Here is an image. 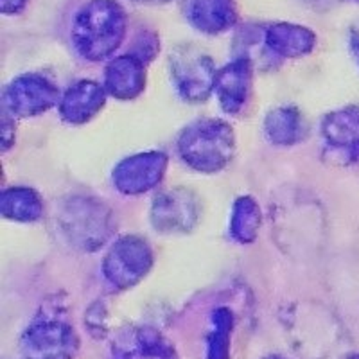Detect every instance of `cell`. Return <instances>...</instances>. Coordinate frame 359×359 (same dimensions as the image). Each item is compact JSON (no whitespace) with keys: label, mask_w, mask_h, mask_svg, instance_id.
<instances>
[{"label":"cell","mask_w":359,"mask_h":359,"mask_svg":"<svg viewBox=\"0 0 359 359\" xmlns=\"http://www.w3.org/2000/svg\"><path fill=\"white\" fill-rule=\"evenodd\" d=\"M126 29V11L117 0H88L74 18L70 38L79 56L102 62L121 47Z\"/></svg>","instance_id":"obj_1"},{"label":"cell","mask_w":359,"mask_h":359,"mask_svg":"<svg viewBox=\"0 0 359 359\" xmlns=\"http://www.w3.org/2000/svg\"><path fill=\"white\" fill-rule=\"evenodd\" d=\"M236 149L233 131L219 118H203L189 124L178 137V155L189 168L216 172L230 163Z\"/></svg>","instance_id":"obj_2"},{"label":"cell","mask_w":359,"mask_h":359,"mask_svg":"<svg viewBox=\"0 0 359 359\" xmlns=\"http://www.w3.org/2000/svg\"><path fill=\"white\" fill-rule=\"evenodd\" d=\"M79 338L57 306L41 307L20 339L24 359H74Z\"/></svg>","instance_id":"obj_3"},{"label":"cell","mask_w":359,"mask_h":359,"mask_svg":"<svg viewBox=\"0 0 359 359\" xmlns=\"http://www.w3.org/2000/svg\"><path fill=\"white\" fill-rule=\"evenodd\" d=\"M60 229L78 248L94 252L111 232L110 210L94 198H70L60 210Z\"/></svg>","instance_id":"obj_4"},{"label":"cell","mask_w":359,"mask_h":359,"mask_svg":"<svg viewBox=\"0 0 359 359\" xmlns=\"http://www.w3.org/2000/svg\"><path fill=\"white\" fill-rule=\"evenodd\" d=\"M153 266V252L137 236L121 237L102 261V275L114 290H128L139 284Z\"/></svg>","instance_id":"obj_5"},{"label":"cell","mask_w":359,"mask_h":359,"mask_svg":"<svg viewBox=\"0 0 359 359\" xmlns=\"http://www.w3.org/2000/svg\"><path fill=\"white\" fill-rule=\"evenodd\" d=\"M171 76L185 101L200 102L214 92L217 70L207 54L185 45L171 56Z\"/></svg>","instance_id":"obj_6"},{"label":"cell","mask_w":359,"mask_h":359,"mask_svg":"<svg viewBox=\"0 0 359 359\" xmlns=\"http://www.w3.org/2000/svg\"><path fill=\"white\" fill-rule=\"evenodd\" d=\"M60 90L41 74H24L4 90L2 104L11 117H34L60 104Z\"/></svg>","instance_id":"obj_7"},{"label":"cell","mask_w":359,"mask_h":359,"mask_svg":"<svg viewBox=\"0 0 359 359\" xmlns=\"http://www.w3.org/2000/svg\"><path fill=\"white\" fill-rule=\"evenodd\" d=\"M322 139L331 162L341 165L359 162V107H347L325 115Z\"/></svg>","instance_id":"obj_8"},{"label":"cell","mask_w":359,"mask_h":359,"mask_svg":"<svg viewBox=\"0 0 359 359\" xmlns=\"http://www.w3.org/2000/svg\"><path fill=\"white\" fill-rule=\"evenodd\" d=\"M165 169H168L165 153H137L117 163V168L111 172V180L118 192L126 196H139L155 189L162 182Z\"/></svg>","instance_id":"obj_9"},{"label":"cell","mask_w":359,"mask_h":359,"mask_svg":"<svg viewBox=\"0 0 359 359\" xmlns=\"http://www.w3.org/2000/svg\"><path fill=\"white\" fill-rule=\"evenodd\" d=\"M198 203L185 189H172L155 198L151 207V223L163 233L189 232L198 221Z\"/></svg>","instance_id":"obj_10"},{"label":"cell","mask_w":359,"mask_h":359,"mask_svg":"<svg viewBox=\"0 0 359 359\" xmlns=\"http://www.w3.org/2000/svg\"><path fill=\"white\" fill-rule=\"evenodd\" d=\"M111 359H178V354L151 327H131L114 339Z\"/></svg>","instance_id":"obj_11"},{"label":"cell","mask_w":359,"mask_h":359,"mask_svg":"<svg viewBox=\"0 0 359 359\" xmlns=\"http://www.w3.org/2000/svg\"><path fill=\"white\" fill-rule=\"evenodd\" d=\"M250 90H252V62L248 56L236 57L229 65L217 70L214 94L223 111L230 115L239 114L246 107Z\"/></svg>","instance_id":"obj_12"},{"label":"cell","mask_w":359,"mask_h":359,"mask_svg":"<svg viewBox=\"0 0 359 359\" xmlns=\"http://www.w3.org/2000/svg\"><path fill=\"white\" fill-rule=\"evenodd\" d=\"M107 88L104 85L92 79H79L72 86L65 90V94L60 99L57 110L65 123L85 124L90 118L97 115L107 102Z\"/></svg>","instance_id":"obj_13"},{"label":"cell","mask_w":359,"mask_h":359,"mask_svg":"<svg viewBox=\"0 0 359 359\" xmlns=\"http://www.w3.org/2000/svg\"><path fill=\"white\" fill-rule=\"evenodd\" d=\"M185 20L203 34H221L237 22L236 0H184Z\"/></svg>","instance_id":"obj_14"},{"label":"cell","mask_w":359,"mask_h":359,"mask_svg":"<svg viewBox=\"0 0 359 359\" xmlns=\"http://www.w3.org/2000/svg\"><path fill=\"white\" fill-rule=\"evenodd\" d=\"M146 63H142L133 54H123L114 57L104 69V88L108 95L117 99H133L142 94L146 86Z\"/></svg>","instance_id":"obj_15"},{"label":"cell","mask_w":359,"mask_h":359,"mask_svg":"<svg viewBox=\"0 0 359 359\" xmlns=\"http://www.w3.org/2000/svg\"><path fill=\"white\" fill-rule=\"evenodd\" d=\"M264 47L280 57H302L313 53L316 34L311 29L290 22H277L262 31Z\"/></svg>","instance_id":"obj_16"},{"label":"cell","mask_w":359,"mask_h":359,"mask_svg":"<svg viewBox=\"0 0 359 359\" xmlns=\"http://www.w3.org/2000/svg\"><path fill=\"white\" fill-rule=\"evenodd\" d=\"M306 121L294 108H277L264 121V133L277 146H293L306 137Z\"/></svg>","instance_id":"obj_17"},{"label":"cell","mask_w":359,"mask_h":359,"mask_svg":"<svg viewBox=\"0 0 359 359\" xmlns=\"http://www.w3.org/2000/svg\"><path fill=\"white\" fill-rule=\"evenodd\" d=\"M2 216L18 223H34L43 214V203L33 189L11 187L0 198Z\"/></svg>","instance_id":"obj_18"},{"label":"cell","mask_w":359,"mask_h":359,"mask_svg":"<svg viewBox=\"0 0 359 359\" xmlns=\"http://www.w3.org/2000/svg\"><path fill=\"white\" fill-rule=\"evenodd\" d=\"M259 229H261V208L257 201L250 196H241L233 203L230 236L237 243L246 245V243L255 241Z\"/></svg>","instance_id":"obj_19"},{"label":"cell","mask_w":359,"mask_h":359,"mask_svg":"<svg viewBox=\"0 0 359 359\" xmlns=\"http://www.w3.org/2000/svg\"><path fill=\"white\" fill-rule=\"evenodd\" d=\"M212 323L214 331L208 338V359H226L229 338L232 331V313L221 307L212 314Z\"/></svg>","instance_id":"obj_20"},{"label":"cell","mask_w":359,"mask_h":359,"mask_svg":"<svg viewBox=\"0 0 359 359\" xmlns=\"http://www.w3.org/2000/svg\"><path fill=\"white\" fill-rule=\"evenodd\" d=\"M158 50V38L153 33H140L137 40L133 41V47L130 49V54L139 57L142 63L151 62Z\"/></svg>","instance_id":"obj_21"},{"label":"cell","mask_w":359,"mask_h":359,"mask_svg":"<svg viewBox=\"0 0 359 359\" xmlns=\"http://www.w3.org/2000/svg\"><path fill=\"white\" fill-rule=\"evenodd\" d=\"M29 0H0V8L4 15H17L27 6Z\"/></svg>","instance_id":"obj_22"},{"label":"cell","mask_w":359,"mask_h":359,"mask_svg":"<svg viewBox=\"0 0 359 359\" xmlns=\"http://www.w3.org/2000/svg\"><path fill=\"white\" fill-rule=\"evenodd\" d=\"M348 45H351V53L354 56L355 63L359 65V22H355L351 27V34H348Z\"/></svg>","instance_id":"obj_23"},{"label":"cell","mask_w":359,"mask_h":359,"mask_svg":"<svg viewBox=\"0 0 359 359\" xmlns=\"http://www.w3.org/2000/svg\"><path fill=\"white\" fill-rule=\"evenodd\" d=\"M137 4H146V6H158V4H168L171 0H133Z\"/></svg>","instance_id":"obj_24"},{"label":"cell","mask_w":359,"mask_h":359,"mask_svg":"<svg viewBox=\"0 0 359 359\" xmlns=\"http://www.w3.org/2000/svg\"><path fill=\"white\" fill-rule=\"evenodd\" d=\"M345 359H359V354H351V355H347Z\"/></svg>","instance_id":"obj_25"},{"label":"cell","mask_w":359,"mask_h":359,"mask_svg":"<svg viewBox=\"0 0 359 359\" xmlns=\"http://www.w3.org/2000/svg\"><path fill=\"white\" fill-rule=\"evenodd\" d=\"M264 359H282V358H278V355H269V358H264Z\"/></svg>","instance_id":"obj_26"},{"label":"cell","mask_w":359,"mask_h":359,"mask_svg":"<svg viewBox=\"0 0 359 359\" xmlns=\"http://www.w3.org/2000/svg\"><path fill=\"white\" fill-rule=\"evenodd\" d=\"M354 2H359V0H354Z\"/></svg>","instance_id":"obj_27"}]
</instances>
